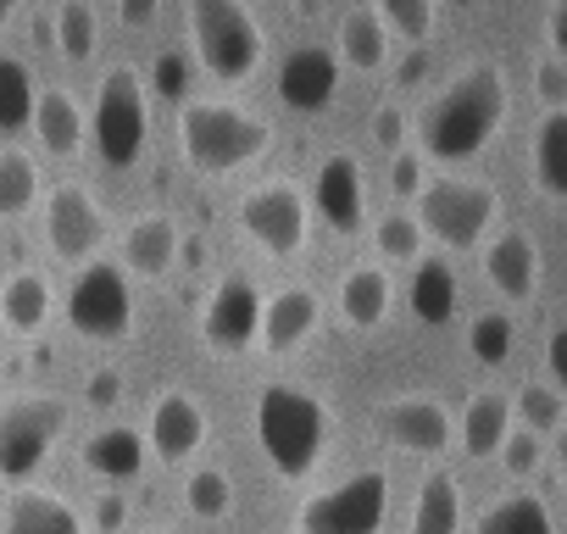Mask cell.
I'll return each mask as SVG.
<instances>
[{
    "label": "cell",
    "mask_w": 567,
    "mask_h": 534,
    "mask_svg": "<svg viewBox=\"0 0 567 534\" xmlns=\"http://www.w3.org/2000/svg\"><path fill=\"white\" fill-rule=\"evenodd\" d=\"M501 123H506V79H501V68L473 62L423 106L417 140H423V156L456 167V162H473L478 151H489Z\"/></svg>",
    "instance_id": "obj_1"
},
{
    "label": "cell",
    "mask_w": 567,
    "mask_h": 534,
    "mask_svg": "<svg viewBox=\"0 0 567 534\" xmlns=\"http://www.w3.org/2000/svg\"><path fill=\"white\" fill-rule=\"evenodd\" d=\"M256 445L278 479H312L329 451V407L301 384H267L256 396Z\"/></svg>",
    "instance_id": "obj_2"
},
{
    "label": "cell",
    "mask_w": 567,
    "mask_h": 534,
    "mask_svg": "<svg viewBox=\"0 0 567 534\" xmlns=\"http://www.w3.org/2000/svg\"><path fill=\"white\" fill-rule=\"evenodd\" d=\"M178 140H184V162L206 178H228L239 167H250L256 156H267L272 129L261 117H250L234 101H184L178 117Z\"/></svg>",
    "instance_id": "obj_3"
},
{
    "label": "cell",
    "mask_w": 567,
    "mask_h": 534,
    "mask_svg": "<svg viewBox=\"0 0 567 534\" xmlns=\"http://www.w3.org/2000/svg\"><path fill=\"white\" fill-rule=\"evenodd\" d=\"M195 62L217 84H245L261 68V29L245 0H184Z\"/></svg>",
    "instance_id": "obj_4"
},
{
    "label": "cell",
    "mask_w": 567,
    "mask_h": 534,
    "mask_svg": "<svg viewBox=\"0 0 567 534\" xmlns=\"http://www.w3.org/2000/svg\"><path fill=\"white\" fill-rule=\"evenodd\" d=\"M73 423V407L62 396H12L0 407V484H34V473L51 462Z\"/></svg>",
    "instance_id": "obj_5"
},
{
    "label": "cell",
    "mask_w": 567,
    "mask_h": 534,
    "mask_svg": "<svg viewBox=\"0 0 567 534\" xmlns=\"http://www.w3.org/2000/svg\"><path fill=\"white\" fill-rule=\"evenodd\" d=\"M90 140H95V156L123 173L145 156V140H151V101H145V79L134 68H112L95 90V112H90Z\"/></svg>",
    "instance_id": "obj_6"
},
{
    "label": "cell",
    "mask_w": 567,
    "mask_h": 534,
    "mask_svg": "<svg viewBox=\"0 0 567 534\" xmlns=\"http://www.w3.org/2000/svg\"><path fill=\"white\" fill-rule=\"evenodd\" d=\"M68 324L79 340L117 346L134 335V279L123 274V261H90L68 290Z\"/></svg>",
    "instance_id": "obj_7"
},
{
    "label": "cell",
    "mask_w": 567,
    "mask_h": 534,
    "mask_svg": "<svg viewBox=\"0 0 567 534\" xmlns=\"http://www.w3.org/2000/svg\"><path fill=\"white\" fill-rule=\"evenodd\" d=\"M495 217H501V195L489 184H473V178H440V184H429L417 195V223L445 250L484 245V234L495 228Z\"/></svg>",
    "instance_id": "obj_8"
},
{
    "label": "cell",
    "mask_w": 567,
    "mask_h": 534,
    "mask_svg": "<svg viewBox=\"0 0 567 534\" xmlns=\"http://www.w3.org/2000/svg\"><path fill=\"white\" fill-rule=\"evenodd\" d=\"M384 517H390V479L379 468H362L334 490L301 501L296 534H379Z\"/></svg>",
    "instance_id": "obj_9"
},
{
    "label": "cell",
    "mask_w": 567,
    "mask_h": 534,
    "mask_svg": "<svg viewBox=\"0 0 567 534\" xmlns=\"http://www.w3.org/2000/svg\"><path fill=\"white\" fill-rule=\"evenodd\" d=\"M239 228L256 250L267 256H296L307 245V228H312V201L301 184L290 178H272V184H256L245 189L239 201Z\"/></svg>",
    "instance_id": "obj_10"
},
{
    "label": "cell",
    "mask_w": 567,
    "mask_h": 534,
    "mask_svg": "<svg viewBox=\"0 0 567 534\" xmlns=\"http://www.w3.org/2000/svg\"><path fill=\"white\" fill-rule=\"evenodd\" d=\"M106 212L84 184H62L45 201V239L56 261H95V250L106 245Z\"/></svg>",
    "instance_id": "obj_11"
},
{
    "label": "cell",
    "mask_w": 567,
    "mask_h": 534,
    "mask_svg": "<svg viewBox=\"0 0 567 534\" xmlns=\"http://www.w3.org/2000/svg\"><path fill=\"white\" fill-rule=\"evenodd\" d=\"M256 335H261V290L250 279H223L206 296V307H200V340H206V351L239 357V351L256 346Z\"/></svg>",
    "instance_id": "obj_12"
},
{
    "label": "cell",
    "mask_w": 567,
    "mask_h": 534,
    "mask_svg": "<svg viewBox=\"0 0 567 534\" xmlns=\"http://www.w3.org/2000/svg\"><path fill=\"white\" fill-rule=\"evenodd\" d=\"M379 434L412 456H445L456 445V418L434 396H395L379 407Z\"/></svg>",
    "instance_id": "obj_13"
},
{
    "label": "cell",
    "mask_w": 567,
    "mask_h": 534,
    "mask_svg": "<svg viewBox=\"0 0 567 534\" xmlns=\"http://www.w3.org/2000/svg\"><path fill=\"white\" fill-rule=\"evenodd\" d=\"M145 445H151V456L167 462V468L195 462V451L206 445V407H200L189 390H162V396L151 401Z\"/></svg>",
    "instance_id": "obj_14"
},
{
    "label": "cell",
    "mask_w": 567,
    "mask_h": 534,
    "mask_svg": "<svg viewBox=\"0 0 567 534\" xmlns=\"http://www.w3.org/2000/svg\"><path fill=\"white\" fill-rule=\"evenodd\" d=\"M340 90V57L323 45H296L278 62V101L290 112H329Z\"/></svg>",
    "instance_id": "obj_15"
},
{
    "label": "cell",
    "mask_w": 567,
    "mask_h": 534,
    "mask_svg": "<svg viewBox=\"0 0 567 534\" xmlns=\"http://www.w3.org/2000/svg\"><path fill=\"white\" fill-rule=\"evenodd\" d=\"M312 212L334 228V234H357L368 217V184L357 156H323L312 173Z\"/></svg>",
    "instance_id": "obj_16"
},
{
    "label": "cell",
    "mask_w": 567,
    "mask_h": 534,
    "mask_svg": "<svg viewBox=\"0 0 567 534\" xmlns=\"http://www.w3.org/2000/svg\"><path fill=\"white\" fill-rule=\"evenodd\" d=\"M318 324H323L318 290L290 285V290H278V296L261 301V335H256V346L272 351V357H290V351H301L318 335Z\"/></svg>",
    "instance_id": "obj_17"
},
{
    "label": "cell",
    "mask_w": 567,
    "mask_h": 534,
    "mask_svg": "<svg viewBox=\"0 0 567 534\" xmlns=\"http://www.w3.org/2000/svg\"><path fill=\"white\" fill-rule=\"evenodd\" d=\"M484 279H489L495 296H506L512 307L534 301V290H539V245H534L528 228H506V234L489 239V250H484Z\"/></svg>",
    "instance_id": "obj_18"
},
{
    "label": "cell",
    "mask_w": 567,
    "mask_h": 534,
    "mask_svg": "<svg viewBox=\"0 0 567 534\" xmlns=\"http://www.w3.org/2000/svg\"><path fill=\"white\" fill-rule=\"evenodd\" d=\"M0 534H90V523H84V512H79L68 495L40 490V484H23V490H12V501H7Z\"/></svg>",
    "instance_id": "obj_19"
},
{
    "label": "cell",
    "mask_w": 567,
    "mask_h": 534,
    "mask_svg": "<svg viewBox=\"0 0 567 534\" xmlns=\"http://www.w3.org/2000/svg\"><path fill=\"white\" fill-rule=\"evenodd\" d=\"M178 223L167 212H145L128 223L123 234V274L128 279H167L173 261H178Z\"/></svg>",
    "instance_id": "obj_20"
},
{
    "label": "cell",
    "mask_w": 567,
    "mask_h": 534,
    "mask_svg": "<svg viewBox=\"0 0 567 534\" xmlns=\"http://www.w3.org/2000/svg\"><path fill=\"white\" fill-rule=\"evenodd\" d=\"M56 312V290L45 274H34V267H18V274L0 285V329H12V335H40Z\"/></svg>",
    "instance_id": "obj_21"
},
{
    "label": "cell",
    "mask_w": 567,
    "mask_h": 534,
    "mask_svg": "<svg viewBox=\"0 0 567 534\" xmlns=\"http://www.w3.org/2000/svg\"><path fill=\"white\" fill-rule=\"evenodd\" d=\"M506 434H512V396H501V390L467 396V412H462V423H456L462 456H467V462H484V456H495V451L506 445Z\"/></svg>",
    "instance_id": "obj_22"
},
{
    "label": "cell",
    "mask_w": 567,
    "mask_h": 534,
    "mask_svg": "<svg viewBox=\"0 0 567 534\" xmlns=\"http://www.w3.org/2000/svg\"><path fill=\"white\" fill-rule=\"evenodd\" d=\"M145 456H151L145 434H140V429H123V423L95 429L90 445H84V468H90L95 479H106V484H128V479H140V473H145Z\"/></svg>",
    "instance_id": "obj_23"
},
{
    "label": "cell",
    "mask_w": 567,
    "mask_h": 534,
    "mask_svg": "<svg viewBox=\"0 0 567 534\" xmlns=\"http://www.w3.org/2000/svg\"><path fill=\"white\" fill-rule=\"evenodd\" d=\"M395 307V279L384 274V267H351V274L340 279V318L346 329H379Z\"/></svg>",
    "instance_id": "obj_24"
},
{
    "label": "cell",
    "mask_w": 567,
    "mask_h": 534,
    "mask_svg": "<svg viewBox=\"0 0 567 534\" xmlns=\"http://www.w3.org/2000/svg\"><path fill=\"white\" fill-rule=\"evenodd\" d=\"M84 129H90V123H84V106H79L68 90L45 84V90L34 95V134H40L45 156H79Z\"/></svg>",
    "instance_id": "obj_25"
},
{
    "label": "cell",
    "mask_w": 567,
    "mask_h": 534,
    "mask_svg": "<svg viewBox=\"0 0 567 534\" xmlns=\"http://www.w3.org/2000/svg\"><path fill=\"white\" fill-rule=\"evenodd\" d=\"M528 173L550 201H567V112H550L528 140Z\"/></svg>",
    "instance_id": "obj_26"
},
{
    "label": "cell",
    "mask_w": 567,
    "mask_h": 534,
    "mask_svg": "<svg viewBox=\"0 0 567 534\" xmlns=\"http://www.w3.org/2000/svg\"><path fill=\"white\" fill-rule=\"evenodd\" d=\"M390 57V29L373 7H357L340 18V62L357 68V73H379Z\"/></svg>",
    "instance_id": "obj_27"
},
{
    "label": "cell",
    "mask_w": 567,
    "mask_h": 534,
    "mask_svg": "<svg viewBox=\"0 0 567 534\" xmlns=\"http://www.w3.org/2000/svg\"><path fill=\"white\" fill-rule=\"evenodd\" d=\"M412 534H462V484L451 473H429L417 484Z\"/></svg>",
    "instance_id": "obj_28"
},
{
    "label": "cell",
    "mask_w": 567,
    "mask_h": 534,
    "mask_svg": "<svg viewBox=\"0 0 567 534\" xmlns=\"http://www.w3.org/2000/svg\"><path fill=\"white\" fill-rule=\"evenodd\" d=\"M406 307L417 312V324H451V312H456V274H451L445 261L423 256V261L412 267Z\"/></svg>",
    "instance_id": "obj_29"
},
{
    "label": "cell",
    "mask_w": 567,
    "mask_h": 534,
    "mask_svg": "<svg viewBox=\"0 0 567 534\" xmlns=\"http://www.w3.org/2000/svg\"><path fill=\"white\" fill-rule=\"evenodd\" d=\"M478 534H556V523H550V506L539 495L512 490L478 512Z\"/></svg>",
    "instance_id": "obj_30"
},
{
    "label": "cell",
    "mask_w": 567,
    "mask_h": 534,
    "mask_svg": "<svg viewBox=\"0 0 567 534\" xmlns=\"http://www.w3.org/2000/svg\"><path fill=\"white\" fill-rule=\"evenodd\" d=\"M423 223H417V212H384L379 223H373V250H379V261H390V267H417L423 261Z\"/></svg>",
    "instance_id": "obj_31"
},
{
    "label": "cell",
    "mask_w": 567,
    "mask_h": 534,
    "mask_svg": "<svg viewBox=\"0 0 567 534\" xmlns=\"http://www.w3.org/2000/svg\"><path fill=\"white\" fill-rule=\"evenodd\" d=\"M34 95H40L34 73L18 57L0 51V134H18V129L34 123Z\"/></svg>",
    "instance_id": "obj_32"
},
{
    "label": "cell",
    "mask_w": 567,
    "mask_h": 534,
    "mask_svg": "<svg viewBox=\"0 0 567 534\" xmlns=\"http://www.w3.org/2000/svg\"><path fill=\"white\" fill-rule=\"evenodd\" d=\"M40 201V167L23 151H0V217H29Z\"/></svg>",
    "instance_id": "obj_33"
},
{
    "label": "cell",
    "mask_w": 567,
    "mask_h": 534,
    "mask_svg": "<svg viewBox=\"0 0 567 534\" xmlns=\"http://www.w3.org/2000/svg\"><path fill=\"white\" fill-rule=\"evenodd\" d=\"M184 506H189L195 517H206V523L228 517V512H234V479H228L223 468H195V473L184 479Z\"/></svg>",
    "instance_id": "obj_34"
},
{
    "label": "cell",
    "mask_w": 567,
    "mask_h": 534,
    "mask_svg": "<svg viewBox=\"0 0 567 534\" xmlns=\"http://www.w3.org/2000/svg\"><path fill=\"white\" fill-rule=\"evenodd\" d=\"M56 45L68 62H90L95 45H101V23H95V7L90 0H68V7L56 12Z\"/></svg>",
    "instance_id": "obj_35"
},
{
    "label": "cell",
    "mask_w": 567,
    "mask_h": 534,
    "mask_svg": "<svg viewBox=\"0 0 567 534\" xmlns=\"http://www.w3.org/2000/svg\"><path fill=\"white\" fill-rule=\"evenodd\" d=\"M512 412H517L523 429H534V434H556V429L567 423V401H561V390H556V384H539V379H528V384L517 390Z\"/></svg>",
    "instance_id": "obj_36"
},
{
    "label": "cell",
    "mask_w": 567,
    "mask_h": 534,
    "mask_svg": "<svg viewBox=\"0 0 567 534\" xmlns=\"http://www.w3.org/2000/svg\"><path fill=\"white\" fill-rule=\"evenodd\" d=\"M512 340H517V329H512L506 312H478V318L467 324V351H473V362H484V368H501V362L512 357Z\"/></svg>",
    "instance_id": "obj_37"
},
{
    "label": "cell",
    "mask_w": 567,
    "mask_h": 534,
    "mask_svg": "<svg viewBox=\"0 0 567 534\" xmlns=\"http://www.w3.org/2000/svg\"><path fill=\"white\" fill-rule=\"evenodd\" d=\"M373 12L384 18V29L406 45H423L434 34V0H373Z\"/></svg>",
    "instance_id": "obj_38"
},
{
    "label": "cell",
    "mask_w": 567,
    "mask_h": 534,
    "mask_svg": "<svg viewBox=\"0 0 567 534\" xmlns=\"http://www.w3.org/2000/svg\"><path fill=\"white\" fill-rule=\"evenodd\" d=\"M539 440H545V434H534V429H512V434H506V445L495 451V456H501V468H506L512 479H528V473L545 462V445H539Z\"/></svg>",
    "instance_id": "obj_39"
},
{
    "label": "cell",
    "mask_w": 567,
    "mask_h": 534,
    "mask_svg": "<svg viewBox=\"0 0 567 534\" xmlns=\"http://www.w3.org/2000/svg\"><path fill=\"white\" fill-rule=\"evenodd\" d=\"M151 90L162 95V101H189V57L184 51H162L156 57V68H151Z\"/></svg>",
    "instance_id": "obj_40"
},
{
    "label": "cell",
    "mask_w": 567,
    "mask_h": 534,
    "mask_svg": "<svg viewBox=\"0 0 567 534\" xmlns=\"http://www.w3.org/2000/svg\"><path fill=\"white\" fill-rule=\"evenodd\" d=\"M534 95H539L550 112H567V62H561V57L534 62Z\"/></svg>",
    "instance_id": "obj_41"
},
{
    "label": "cell",
    "mask_w": 567,
    "mask_h": 534,
    "mask_svg": "<svg viewBox=\"0 0 567 534\" xmlns=\"http://www.w3.org/2000/svg\"><path fill=\"white\" fill-rule=\"evenodd\" d=\"M390 184H395V195H423V189H429V184H423V156H417V151H395Z\"/></svg>",
    "instance_id": "obj_42"
},
{
    "label": "cell",
    "mask_w": 567,
    "mask_h": 534,
    "mask_svg": "<svg viewBox=\"0 0 567 534\" xmlns=\"http://www.w3.org/2000/svg\"><path fill=\"white\" fill-rule=\"evenodd\" d=\"M373 140L395 156V151L406 145V112H401V106H379V112H373Z\"/></svg>",
    "instance_id": "obj_43"
},
{
    "label": "cell",
    "mask_w": 567,
    "mask_h": 534,
    "mask_svg": "<svg viewBox=\"0 0 567 534\" xmlns=\"http://www.w3.org/2000/svg\"><path fill=\"white\" fill-rule=\"evenodd\" d=\"M123 517H128V501H123L117 490H106V495L95 501V534H117Z\"/></svg>",
    "instance_id": "obj_44"
},
{
    "label": "cell",
    "mask_w": 567,
    "mask_h": 534,
    "mask_svg": "<svg viewBox=\"0 0 567 534\" xmlns=\"http://www.w3.org/2000/svg\"><path fill=\"white\" fill-rule=\"evenodd\" d=\"M545 40H550V57H561V62H567V0H550Z\"/></svg>",
    "instance_id": "obj_45"
},
{
    "label": "cell",
    "mask_w": 567,
    "mask_h": 534,
    "mask_svg": "<svg viewBox=\"0 0 567 534\" xmlns=\"http://www.w3.org/2000/svg\"><path fill=\"white\" fill-rule=\"evenodd\" d=\"M156 12H162V0H117V18H123L128 29H151Z\"/></svg>",
    "instance_id": "obj_46"
},
{
    "label": "cell",
    "mask_w": 567,
    "mask_h": 534,
    "mask_svg": "<svg viewBox=\"0 0 567 534\" xmlns=\"http://www.w3.org/2000/svg\"><path fill=\"white\" fill-rule=\"evenodd\" d=\"M117 396H123V379L106 368V373H90V407H117Z\"/></svg>",
    "instance_id": "obj_47"
},
{
    "label": "cell",
    "mask_w": 567,
    "mask_h": 534,
    "mask_svg": "<svg viewBox=\"0 0 567 534\" xmlns=\"http://www.w3.org/2000/svg\"><path fill=\"white\" fill-rule=\"evenodd\" d=\"M545 362H550V373H556V390H567V324L550 335V346H545Z\"/></svg>",
    "instance_id": "obj_48"
},
{
    "label": "cell",
    "mask_w": 567,
    "mask_h": 534,
    "mask_svg": "<svg viewBox=\"0 0 567 534\" xmlns=\"http://www.w3.org/2000/svg\"><path fill=\"white\" fill-rule=\"evenodd\" d=\"M550 440H556V445H550V451H556V473H561V484H567V423H561Z\"/></svg>",
    "instance_id": "obj_49"
},
{
    "label": "cell",
    "mask_w": 567,
    "mask_h": 534,
    "mask_svg": "<svg viewBox=\"0 0 567 534\" xmlns=\"http://www.w3.org/2000/svg\"><path fill=\"white\" fill-rule=\"evenodd\" d=\"M18 7H23V0H0V23H7V18H12Z\"/></svg>",
    "instance_id": "obj_50"
},
{
    "label": "cell",
    "mask_w": 567,
    "mask_h": 534,
    "mask_svg": "<svg viewBox=\"0 0 567 534\" xmlns=\"http://www.w3.org/2000/svg\"><path fill=\"white\" fill-rule=\"evenodd\" d=\"M301 12H318V0H301Z\"/></svg>",
    "instance_id": "obj_51"
},
{
    "label": "cell",
    "mask_w": 567,
    "mask_h": 534,
    "mask_svg": "<svg viewBox=\"0 0 567 534\" xmlns=\"http://www.w3.org/2000/svg\"><path fill=\"white\" fill-rule=\"evenodd\" d=\"M456 7H473V0H456Z\"/></svg>",
    "instance_id": "obj_52"
},
{
    "label": "cell",
    "mask_w": 567,
    "mask_h": 534,
    "mask_svg": "<svg viewBox=\"0 0 567 534\" xmlns=\"http://www.w3.org/2000/svg\"><path fill=\"white\" fill-rule=\"evenodd\" d=\"M0 357H7V351H0Z\"/></svg>",
    "instance_id": "obj_53"
}]
</instances>
